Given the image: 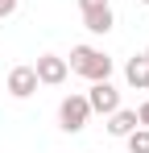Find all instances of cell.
<instances>
[{
	"instance_id": "6da1fadb",
	"label": "cell",
	"mask_w": 149,
	"mask_h": 153,
	"mask_svg": "<svg viewBox=\"0 0 149 153\" xmlns=\"http://www.w3.org/2000/svg\"><path fill=\"white\" fill-rule=\"evenodd\" d=\"M66 66H71L74 75L91 79V83H99V79H108V75H112V58H108L104 50H95V46H74Z\"/></svg>"
},
{
	"instance_id": "7a4b0ae2",
	"label": "cell",
	"mask_w": 149,
	"mask_h": 153,
	"mask_svg": "<svg viewBox=\"0 0 149 153\" xmlns=\"http://www.w3.org/2000/svg\"><path fill=\"white\" fill-rule=\"evenodd\" d=\"M87 116H91L87 95H66V100L58 103V124H62V132H83Z\"/></svg>"
},
{
	"instance_id": "3957f363",
	"label": "cell",
	"mask_w": 149,
	"mask_h": 153,
	"mask_svg": "<svg viewBox=\"0 0 149 153\" xmlns=\"http://www.w3.org/2000/svg\"><path fill=\"white\" fill-rule=\"evenodd\" d=\"M33 71H37V83H46V87H58L62 79L71 75L66 58H58V54H42V58L33 62Z\"/></svg>"
},
{
	"instance_id": "277c9868",
	"label": "cell",
	"mask_w": 149,
	"mask_h": 153,
	"mask_svg": "<svg viewBox=\"0 0 149 153\" xmlns=\"http://www.w3.org/2000/svg\"><path fill=\"white\" fill-rule=\"evenodd\" d=\"M87 103H91V112L112 116V112L120 108V91H116L108 79H99V83H91V91H87Z\"/></svg>"
},
{
	"instance_id": "5b68a950",
	"label": "cell",
	"mask_w": 149,
	"mask_h": 153,
	"mask_svg": "<svg viewBox=\"0 0 149 153\" xmlns=\"http://www.w3.org/2000/svg\"><path fill=\"white\" fill-rule=\"evenodd\" d=\"M37 91V71L33 66H13L8 71V95L13 100H29Z\"/></svg>"
},
{
	"instance_id": "8992f818",
	"label": "cell",
	"mask_w": 149,
	"mask_h": 153,
	"mask_svg": "<svg viewBox=\"0 0 149 153\" xmlns=\"http://www.w3.org/2000/svg\"><path fill=\"white\" fill-rule=\"evenodd\" d=\"M124 79H128V87H137V91H145V87H149V58H145V54L128 58V66H124Z\"/></svg>"
},
{
	"instance_id": "52a82bcc",
	"label": "cell",
	"mask_w": 149,
	"mask_h": 153,
	"mask_svg": "<svg viewBox=\"0 0 149 153\" xmlns=\"http://www.w3.org/2000/svg\"><path fill=\"white\" fill-rule=\"evenodd\" d=\"M83 25L91 29V33H108V29L116 25V17H112V4H104V8H87V13H83Z\"/></svg>"
},
{
	"instance_id": "ba28073f",
	"label": "cell",
	"mask_w": 149,
	"mask_h": 153,
	"mask_svg": "<svg viewBox=\"0 0 149 153\" xmlns=\"http://www.w3.org/2000/svg\"><path fill=\"white\" fill-rule=\"evenodd\" d=\"M137 124H141V120H137V112H128V108H116V112L108 116V132H112V137H128Z\"/></svg>"
},
{
	"instance_id": "9c48e42d",
	"label": "cell",
	"mask_w": 149,
	"mask_h": 153,
	"mask_svg": "<svg viewBox=\"0 0 149 153\" xmlns=\"http://www.w3.org/2000/svg\"><path fill=\"white\" fill-rule=\"evenodd\" d=\"M124 141H128V153H149V128H145V124H137L128 137H124Z\"/></svg>"
},
{
	"instance_id": "30bf717a",
	"label": "cell",
	"mask_w": 149,
	"mask_h": 153,
	"mask_svg": "<svg viewBox=\"0 0 149 153\" xmlns=\"http://www.w3.org/2000/svg\"><path fill=\"white\" fill-rule=\"evenodd\" d=\"M17 13V0H0V17H13Z\"/></svg>"
},
{
	"instance_id": "8fae6325",
	"label": "cell",
	"mask_w": 149,
	"mask_h": 153,
	"mask_svg": "<svg viewBox=\"0 0 149 153\" xmlns=\"http://www.w3.org/2000/svg\"><path fill=\"white\" fill-rule=\"evenodd\" d=\"M137 120H141V124H145V128H149V100H145V103H141V108H137Z\"/></svg>"
},
{
	"instance_id": "7c38bea8",
	"label": "cell",
	"mask_w": 149,
	"mask_h": 153,
	"mask_svg": "<svg viewBox=\"0 0 149 153\" xmlns=\"http://www.w3.org/2000/svg\"><path fill=\"white\" fill-rule=\"evenodd\" d=\"M104 4H108V0H79V8H83V13H87V8H104Z\"/></svg>"
},
{
	"instance_id": "4fadbf2b",
	"label": "cell",
	"mask_w": 149,
	"mask_h": 153,
	"mask_svg": "<svg viewBox=\"0 0 149 153\" xmlns=\"http://www.w3.org/2000/svg\"><path fill=\"white\" fill-rule=\"evenodd\" d=\"M141 4H145V8H149V0H141Z\"/></svg>"
},
{
	"instance_id": "5bb4252c",
	"label": "cell",
	"mask_w": 149,
	"mask_h": 153,
	"mask_svg": "<svg viewBox=\"0 0 149 153\" xmlns=\"http://www.w3.org/2000/svg\"><path fill=\"white\" fill-rule=\"evenodd\" d=\"M145 58H149V50H145Z\"/></svg>"
}]
</instances>
